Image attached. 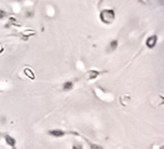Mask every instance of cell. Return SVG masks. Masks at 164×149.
<instances>
[{
  "mask_svg": "<svg viewBox=\"0 0 164 149\" xmlns=\"http://www.w3.org/2000/svg\"><path fill=\"white\" fill-rule=\"evenodd\" d=\"M100 21L104 23V24H111L115 19H116V14H115V10L110 9V8H104L100 12Z\"/></svg>",
  "mask_w": 164,
  "mask_h": 149,
  "instance_id": "obj_1",
  "label": "cell"
},
{
  "mask_svg": "<svg viewBox=\"0 0 164 149\" xmlns=\"http://www.w3.org/2000/svg\"><path fill=\"white\" fill-rule=\"evenodd\" d=\"M4 139H5L6 144L9 146L12 149H17V146H16V140L14 137H12L10 134H4Z\"/></svg>",
  "mask_w": 164,
  "mask_h": 149,
  "instance_id": "obj_2",
  "label": "cell"
},
{
  "mask_svg": "<svg viewBox=\"0 0 164 149\" xmlns=\"http://www.w3.org/2000/svg\"><path fill=\"white\" fill-rule=\"evenodd\" d=\"M101 73H103V72L99 71V70H88L86 72V75H85V79L86 80H93V79L99 77Z\"/></svg>",
  "mask_w": 164,
  "mask_h": 149,
  "instance_id": "obj_3",
  "label": "cell"
},
{
  "mask_svg": "<svg viewBox=\"0 0 164 149\" xmlns=\"http://www.w3.org/2000/svg\"><path fill=\"white\" fill-rule=\"evenodd\" d=\"M157 40H159V37L156 36V35H153V36L148 37L147 40H146V46L152 49V48H154V47L156 46Z\"/></svg>",
  "mask_w": 164,
  "mask_h": 149,
  "instance_id": "obj_4",
  "label": "cell"
},
{
  "mask_svg": "<svg viewBox=\"0 0 164 149\" xmlns=\"http://www.w3.org/2000/svg\"><path fill=\"white\" fill-rule=\"evenodd\" d=\"M47 133H48V135L53 137V138H62V137H64L67 134V132L63 131V130L55 129V130H50Z\"/></svg>",
  "mask_w": 164,
  "mask_h": 149,
  "instance_id": "obj_5",
  "label": "cell"
},
{
  "mask_svg": "<svg viewBox=\"0 0 164 149\" xmlns=\"http://www.w3.org/2000/svg\"><path fill=\"white\" fill-rule=\"evenodd\" d=\"M72 88H73V83L72 82H66L62 85V90L64 92H69V91H71Z\"/></svg>",
  "mask_w": 164,
  "mask_h": 149,
  "instance_id": "obj_6",
  "label": "cell"
},
{
  "mask_svg": "<svg viewBox=\"0 0 164 149\" xmlns=\"http://www.w3.org/2000/svg\"><path fill=\"white\" fill-rule=\"evenodd\" d=\"M23 72H24V75H26V77L30 78V79H32V80H33V79L36 78V75H35V72L32 71L30 68H26V69H24V71H23Z\"/></svg>",
  "mask_w": 164,
  "mask_h": 149,
  "instance_id": "obj_7",
  "label": "cell"
},
{
  "mask_svg": "<svg viewBox=\"0 0 164 149\" xmlns=\"http://www.w3.org/2000/svg\"><path fill=\"white\" fill-rule=\"evenodd\" d=\"M117 46H118V41L117 40H113V41H110V44H109L108 48H109V51H110V52H113V51H116Z\"/></svg>",
  "mask_w": 164,
  "mask_h": 149,
  "instance_id": "obj_8",
  "label": "cell"
},
{
  "mask_svg": "<svg viewBox=\"0 0 164 149\" xmlns=\"http://www.w3.org/2000/svg\"><path fill=\"white\" fill-rule=\"evenodd\" d=\"M90 147H91V149H103V147L99 146V144H94L92 142H90Z\"/></svg>",
  "mask_w": 164,
  "mask_h": 149,
  "instance_id": "obj_9",
  "label": "cell"
},
{
  "mask_svg": "<svg viewBox=\"0 0 164 149\" xmlns=\"http://www.w3.org/2000/svg\"><path fill=\"white\" fill-rule=\"evenodd\" d=\"M72 149H84V146L82 144H75L72 146Z\"/></svg>",
  "mask_w": 164,
  "mask_h": 149,
  "instance_id": "obj_10",
  "label": "cell"
},
{
  "mask_svg": "<svg viewBox=\"0 0 164 149\" xmlns=\"http://www.w3.org/2000/svg\"><path fill=\"white\" fill-rule=\"evenodd\" d=\"M6 16V13L4 10H0V19H2V17H5Z\"/></svg>",
  "mask_w": 164,
  "mask_h": 149,
  "instance_id": "obj_11",
  "label": "cell"
},
{
  "mask_svg": "<svg viewBox=\"0 0 164 149\" xmlns=\"http://www.w3.org/2000/svg\"><path fill=\"white\" fill-rule=\"evenodd\" d=\"M4 51H5V47H4V45L0 42V54H1V53H2Z\"/></svg>",
  "mask_w": 164,
  "mask_h": 149,
  "instance_id": "obj_12",
  "label": "cell"
},
{
  "mask_svg": "<svg viewBox=\"0 0 164 149\" xmlns=\"http://www.w3.org/2000/svg\"><path fill=\"white\" fill-rule=\"evenodd\" d=\"M1 138H2V133H1V132H0V139H1Z\"/></svg>",
  "mask_w": 164,
  "mask_h": 149,
  "instance_id": "obj_13",
  "label": "cell"
},
{
  "mask_svg": "<svg viewBox=\"0 0 164 149\" xmlns=\"http://www.w3.org/2000/svg\"><path fill=\"white\" fill-rule=\"evenodd\" d=\"M141 1H144V2H147V1H148V0H141Z\"/></svg>",
  "mask_w": 164,
  "mask_h": 149,
  "instance_id": "obj_14",
  "label": "cell"
}]
</instances>
